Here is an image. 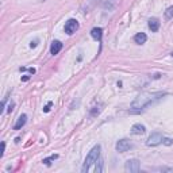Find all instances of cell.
<instances>
[{
    "label": "cell",
    "instance_id": "cell-15",
    "mask_svg": "<svg viewBox=\"0 0 173 173\" xmlns=\"http://www.w3.org/2000/svg\"><path fill=\"white\" fill-rule=\"evenodd\" d=\"M165 16H166V19H170V18L173 16V7H169V8L166 10V12H165Z\"/></svg>",
    "mask_w": 173,
    "mask_h": 173
},
{
    "label": "cell",
    "instance_id": "cell-10",
    "mask_svg": "<svg viewBox=\"0 0 173 173\" xmlns=\"http://www.w3.org/2000/svg\"><path fill=\"white\" fill-rule=\"evenodd\" d=\"M149 29L152 30V31H158V29H160V21L156 19V18L149 19Z\"/></svg>",
    "mask_w": 173,
    "mask_h": 173
},
{
    "label": "cell",
    "instance_id": "cell-4",
    "mask_svg": "<svg viewBox=\"0 0 173 173\" xmlns=\"http://www.w3.org/2000/svg\"><path fill=\"white\" fill-rule=\"evenodd\" d=\"M162 141H164V137L161 135L160 132H153L152 135L149 137L146 145H148V146H157V145L162 143Z\"/></svg>",
    "mask_w": 173,
    "mask_h": 173
},
{
    "label": "cell",
    "instance_id": "cell-16",
    "mask_svg": "<svg viewBox=\"0 0 173 173\" xmlns=\"http://www.w3.org/2000/svg\"><path fill=\"white\" fill-rule=\"evenodd\" d=\"M162 143H165V145H172L173 143V141L172 139H169V138H164V141H162Z\"/></svg>",
    "mask_w": 173,
    "mask_h": 173
},
{
    "label": "cell",
    "instance_id": "cell-19",
    "mask_svg": "<svg viewBox=\"0 0 173 173\" xmlns=\"http://www.w3.org/2000/svg\"><path fill=\"white\" fill-rule=\"evenodd\" d=\"M160 170H162V172H170V173H173V169H169V168H160Z\"/></svg>",
    "mask_w": 173,
    "mask_h": 173
},
{
    "label": "cell",
    "instance_id": "cell-3",
    "mask_svg": "<svg viewBox=\"0 0 173 173\" xmlns=\"http://www.w3.org/2000/svg\"><path fill=\"white\" fill-rule=\"evenodd\" d=\"M124 169H126V172H130V173L139 172V169H141L139 161H138V160H128V161H126Z\"/></svg>",
    "mask_w": 173,
    "mask_h": 173
},
{
    "label": "cell",
    "instance_id": "cell-7",
    "mask_svg": "<svg viewBox=\"0 0 173 173\" xmlns=\"http://www.w3.org/2000/svg\"><path fill=\"white\" fill-rule=\"evenodd\" d=\"M61 49H62V43L60 41H53V42H51V46H50V53L53 54V56H56V54L60 53Z\"/></svg>",
    "mask_w": 173,
    "mask_h": 173
},
{
    "label": "cell",
    "instance_id": "cell-21",
    "mask_svg": "<svg viewBox=\"0 0 173 173\" xmlns=\"http://www.w3.org/2000/svg\"><path fill=\"white\" fill-rule=\"evenodd\" d=\"M30 76H25V77H22V81H29Z\"/></svg>",
    "mask_w": 173,
    "mask_h": 173
},
{
    "label": "cell",
    "instance_id": "cell-23",
    "mask_svg": "<svg viewBox=\"0 0 173 173\" xmlns=\"http://www.w3.org/2000/svg\"><path fill=\"white\" fill-rule=\"evenodd\" d=\"M37 42H38V41H34V42H31V45H30V46H31V47H35V46H37Z\"/></svg>",
    "mask_w": 173,
    "mask_h": 173
},
{
    "label": "cell",
    "instance_id": "cell-6",
    "mask_svg": "<svg viewBox=\"0 0 173 173\" xmlns=\"http://www.w3.org/2000/svg\"><path fill=\"white\" fill-rule=\"evenodd\" d=\"M115 148L119 153H124V152H127V150H130V149L132 148V145L130 143V141H127V139H120L116 142Z\"/></svg>",
    "mask_w": 173,
    "mask_h": 173
},
{
    "label": "cell",
    "instance_id": "cell-20",
    "mask_svg": "<svg viewBox=\"0 0 173 173\" xmlns=\"http://www.w3.org/2000/svg\"><path fill=\"white\" fill-rule=\"evenodd\" d=\"M14 106H15V104H14V103H11V104H10V106H8V110H7V111H8V112H11V111H12V110H14Z\"/></svg>",
    "mask_w": 173,
    "mask_h": 173
},
{
    "label": "cell",
    "instance_id": "cell-1",
    "mask_svg": "<svg viewBox=\"0 0 173 173\" xmlns=\"http://www.w3.org/2000/svg\"><path fill=\"white\" fill-rule=\"evenodd\" d=\"M165 93L162 92H157V93H141L134 102H132V108H145L146 106H149L150 103H153L154 100L160 99L161 96H164Z\"/></svg>",
    "mask_w": 173,
    "mask_h": 173
},
{
    "label": "cell",
    "instance_id": "cell-22",
    "mask_svg": "<svg viewBox=\"0 0 173 173\" xmlns=\"http://www.w3.org/2000/svg\"><path fill=\"white\" fill-rule=\"evenodd\" d=\"M29 72L31 74H34V73H35V69H34V68H29Z\"/></svg>",
    "mask_w": 173,
    "mask_h": 173
},
{
    "label": "cell",
    "instance_id": "cell-2",
    "mask_svg": "<svg viewBox=\"0 0 173 173\" xmlns=\"http://www.w3.org/2000/svg\"><path fill=\"white\" fill-rule=\"evenodd\" d=\"M99 157H100V145H96V146H93V149H92L91 152L88 153V156L85 158V162H84V165H82V168H81V172L82 173L88 172L92 165L96 164V161L99 160Z\"/></svg>",
    "mask_w": 173,
    "mask_h": 173
},
{
    "label": "cell",
    "instance_id": "cell-9",
    "mask_svg": "<svg viewBox=\"0 0 173 173\" xmlns=\"http://www.w3.org/2000/svg\"><path fill=\"white\" fill-rule=\"evenodd\" d=\"M26 122H27V116L23 114V115H21L18 118V122L15 123V126H14V130H21V128L26 124Z\"/></svg>",
    "mask_w": 173,
    "mask_h": 173
},
{
    "label": "cell",
    "instance_id": "cell-13",
    "mask_svg": "<svg viewBox=\"0 0 173 173\" xmlns=\"http://www.w3.org/2000/svg\"><path fill=\"white\" fill-rule=\"evenodd\" d=\"M103 165H104L103 160H102V158L99 157V160L96 161V165H95V172H96V173L103 172Z\"/></svg>",
    "mask_w": 173,
    "mask_h": 173
},
{
    "label": "cell",
    "instance_id": "cell-12",
    "mask_svg": "<svg viewBox=\"0 0 173 173\" xmlns=\"http://www.w3.org/2000/svg\"><path fill=\"white\" fill-rule=\"evenodd\" d=\"M146 39H148V37H146V34L145 33H138L134 37V41L138 43V45H142V43H145L146 42Z\"/></svg>",
    "mask_w": 173,
    "mask_h": 173
},
{
    "label": "cell",
    "instance_id": "cell-18",
    "mask_svg": "<svg viewBox=\"0 0 173 173\" xmlns=\"http://www.w3.org/2000/svg\"><path fill=\"white\" fill-rule=\"evenodd\" d=\"M4 150H5V143H4V142H1V152H0V157H3Z\"/></svg>",
    "mask_w": 173,
    "mask_h": 173
},
{
    "label": "cell",
    "instance_id": "cell-14",
    "mask_svg": "<svg viewBox=\"0 0 173 173\" xmlns=\"http://www.w3.org/2000/svg\"><path fill=\"white\" fill-rule=\"evenodd\" d=\"M57 157H58L57 154H53V156H50L49 158H45V160L42 161V162H43V164H46V165H50V164H51L50 161H54V160H56V158H57Z\"/></svg>",
    "mask_w": 173,
    "mask_h": 173
},
{
    "label": "cell",
    "instance_id": "cell-17",
    "mask_svg": "<svg viewBox=\"0 0 173 173\" xmlns=\"http://www.w3.org/2000/svg\"><path fill=\"white\" fill-rule=\"evenodd\" d=\"M51 104H53V103H51V102H49V103H47V106H45V107H43V111L49 112L50 111V107H51Z\"/></svg>",
    "mask_w": 173,
    "mask_h": 173
},
{
    "label": "cell",
    "instance_id": "cell-11",
    "mask_svg": "<svg viewBox=\"0 0 173 173\" xmlns=\"http://www.w3.org/2000/svg\"><path fill=\"white\" fill-rule=\"evenodd\" d=\"M91 35L95 39H97V41H102V35H103V30L100 29V27H95V29L91 30Z\"/></svg>",
    "mask_w": 173,
    "mask_h": 173
},
{
    "label": "cell",
    "instance_id": "cell-5",
    "mask_svg": "<svg viewBox=\"0 0 173 173\" xmlns=\"http://www.w3.org/2000/svg\"><path fill=\"white\" fill-rule=\"evenodd\" d=\"M78 29V22L76 21V19H69V21L66 22L65 25V33L69 34V35H72L73 33H76Z\"/></svg>",
    "mask_w": 173,
    "mask_h": 173
},
{
    "label": "cell",
    "instance_id": "cell-8",
    "mask_svg": "<svg viewBox=\"0 0 173 173\" xmlns=\"http://www.w3.org/2000/svg\"><path fill=\"white\" fill-rule=\"evenodd\" d=\"M131 132H132V134H138V135H142V134H145V132H146V127H145L143 124L137 123V124H134V126L131 127Z\"/></svg>",
    "mask_w": 173,
    "mask_h": 173
}]
</instances>
